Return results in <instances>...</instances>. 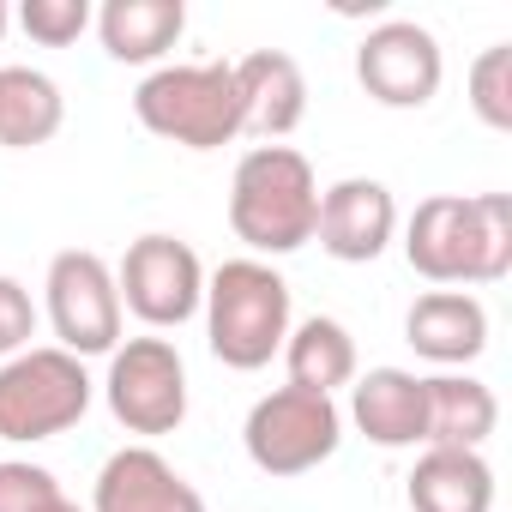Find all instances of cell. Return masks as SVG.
Listing matches in <instances>:
<instances>
[{
	"label": "cell",
	"instance_id": "cell-19",
	"mask_svg": "<svg viewBox=\"0 0 512 512\" xmlns=\"http://www.w3.org/2000/svg\"><path fill=\"white\" fill-rule=\"evenodd\" d=\"M67 121V97L43 67H0V145L31 151L49 145Z\"/></svg>",
	"mask_w": 512,
	"mask_h": 512
},
{
	"label": "cell",
	"instance_id": "cell-17",
	"mask_svg": "<svg viewBox=\"0 0 512 512\" xmlns=\"http://www.w3.org/2000/svg\"><path fill=\"white\" fill-rule=\"evenodd\" d=\"M187 31V7L181 0H109L97 13V37L115 61L127 67H145V61H163Z\"/></svg>",
	"mask_w": 512,
	"mask_h": 512
},
{
	"label": "cell",
	"instance_id": "cell-10",
	"mask_svg": "<svg viewBox=\"0 0 512 512\" xmlns=\"http://www.w3.org/2000/svg\"><path fill=\"white\" fill-rule=\"evenodd\" d=\"M356 79L380 109H422L446 79L440 37L416 19H380L356 49Z\"/></svg>",
	"mask_w": 512,
	"mask_h": 512
},
{
	"label": "cell",
	"instance_id": "cell-4",
	"mask_svg": "<svg viewBox=\"0 0 512 512\" xmlns=\"http://www.w3.org/2000/svg\"><path fill=\"white\" fill-rule=\"evenodd\" d=\"M133 115L145 133L181 145V151H217L241 139V91L235 61H193V67H157L133 91Z\"/></svg>",
	"mask_w": 512,
	"mask_h": 512
},
{
	"label": "cell",
	"instance_id": "cell-24",
	"mask_svg": "<svg viewBox=\"0 0 512 512\" xmlns=\"http://www.w3.org/2000/svg\"><path fill=\"white\" fill-rule=\"evenodd\" d=\"M37 338V302L19 278L0 272V362H13L19 350H31Z\"/></svg>",
	"mask_w": 512,
	"mask_h": 512
},
{
	"label": "cell",
	"instance_id": "cell-15",
	"mask_svg": "<svg viewBox=\"0 0 512 512\" xmlns=\"http://www.w3.org/2000/svg\"><path fill=\"white\" fill-rule=\"evenodd\" d=\"M404 338L422 362H440V368H464L488 350V308L470 296V290H428L410 302L404 314Z\"/></svg>",
	"mask_w": 512,
	"mask_h": 512
},
{
	"label": "cell",
	"instance_id": "cell-25",
	"mask_svg": "<svg viewBox=\"0 0 512 512\" xmlns=\"http://www.w3.org/2000/svg\"><path fill=\"white\" fill-rule=\"evenodd\" d=\"M43 512H79V506H73V500H67V494H55V500H49V506H43Z\"/></svg>",
	"mask_w": 512,
	"mask_h": 512
},
{
	"label": "cell",
	"instance_id": "cell-26",
	"mask_svg": "<svg viewBox=\"0 0 512 512\" xmlns=\"http://www.w3.org/2000/svg\"><path fill=\"white\" fill-rule=\"evenodd\" d=\"M7 25H13V7H7V0H0V37H7Z\"/></svg>",
	"mask_w": 512,
	"mask_h": 512
},
{
	"label": "cell",
	"instance_id": "cell-18",
	"mask_svg": "<svg viewBox=\"0 0 512 512\" xmlns=\"http://www.w3.org/2000/svg\"><path fill=\"white\" fill-rule=\"evenodd\" d=\"M428 446H452V452H482V440L500 422L494 392L476 374H428Z\"/></svg>",
	"mask_w": 512,
	"mask_h": 512
},
{
	"label": "cell",
	"instance_id": "cell-23",
	"mask_svg": "<svg viewBox=\"0 0 512 512\" xmlns=\"http://www.w3.org/2000/svg\"><path fill=\"white\" fill-rule=\"evenodd\" d=\"M61 494L55 470L25 464V458H0V512H43Z\"/></svg>",
	"mask_w": 512,
	"mask_h": 512
},
{
	"label": "cell",
	"instance_id": "cell-14",
	"mask_svg": "<svg viewBox=\"0 0 512 512\" xmlns=\"http://www.w3.org/2000/svg\"><path fill=\"white\" fill-rule=\"evenodd\" d=\"M350 422L374 446H386V452L428 446V392H422V374H410V368H368L350 386Z\"/></svg>",
	"mask_w": 512,
	"mask_h": 512
},
{
	"label": "cell",
	"instance_id": "cell-11",
	"mask_svg": "<svg viewBox=\"0 0 512 512\" xmlns=\"http://www.w3.org/2000/svg\"><path fill=\"white\" fill-rule=\"evenodd\" d=\"M320 247L344 266H368L392 247L398 235V199L386 181H368V175H350V181H332L320 193V223H314Z\"/></svg>",
	"mask_w": 512,
	"mask_h": 512
},
{
	"label": "cell",
	"instance_id": "cell-6",
	"mask_svg": "<svg viewBox=\"0 0 512 512\" xmlns=\"http://www.w3.org/2000/svg\"><path fill=\"white\" fill-rule=\"evenodd\" d=\"M241 446H247L253 470H266V476H308L344 446V410L326 392L278 386L247 410Z\"/></svg>",
	"mask_w": 512,
	"mask_h": 512
},
{
	"label": "cell",
	"instance_id": "cell-16",
	"mask_svg": "<svg viewBox=\"0 0 512 512\" xmlns=\"http://www.w3.org/2000/svg\"><path fill=\"white\" fill-rule=\"evenodd\" d=\"M410 512H494V470L482 452L422 446L410 470Z\"/></svg>",
	"mask_w": 512,
	"mask_h": 512
},
{
	"label": "cell",
	"instance_id": "cell-12",
	"mask_svg": "<svg viewBox=\"0 0 512 512\" xmlns=\"http://www.w3.org/2000/svg\"><path fill=\"white\" fill-rule=\"evenodd\" d=\"M91 512H205V500L157 446H121L97 470Z\"/></svg>",
	"mask_w": 512,
	"mask_h": 512
},
{
	"label": "cell",
	"instance_id": "cell-5",
	"mask_svg": "<svg viewBox=\"0 0 512 512\" xmlns=\"http://www.w3.org/2000/svg\"><path fill=\"white\" fill-rule=\"evenodd\" d=\"M91 374L79 356H67L61 344L43 350H19L13 362H0V440H55L73 422H85L91 410Z\"/></svg>",
	"mask_w": 512,
	"mask_h": 512
},
{
	"label": "cell",
	"instance_id": "cell-9",
	"mask_svg": "<svg viewBox=\"0 0 512 512\" xmlns=\"http://www.w3.org/2000/svg\"><path fill=\"white\" fill-rule=\"evenodd\" d=\"M115 290H121V308L139 314L151 332H169V326H187L205 302V266L199 253L181 241V235H139L127 247V260L115 272Z\"/></svg>",
	"mask_w": 512,
	"mask_h": 512
},
{
	"label": "cell",
	"instance_id": "cell-21",
	"mask_svg": "<svg viewBox=\"0 0 512 512\" xmlns=\"http://www.w3.org/2000/svg\"><path fill=\"white\" fill-rule=\"evenodd\" d=\"M470 109L482 127L512 133V43H494L470 61Z\"/></svg>",
	"mask_w": 512,
	"mask_h": 512
},
{
	"label": "cell",
	"instance_id": "cell-1",
	"mask_svg": "<svg viewBox=\"0 0 512 512\" xmlns=\"http://www.w3.org/2000/svg\"><path fill=\"white\" fill-rule=\"evenodd\" d=\"M404 260L416 278L464 290L512 272V193H434L404 223Z\"/></svg>",
	"mask_w": 512,
	"mask_h": 512
},
{
	"label": "cell",
	"instance_id": "cell-8",
	"mask_svg": "<svg viewBox=\"0 0 512 512\" xmlns=\"http://www.w3.org/2000/svg\"><path fill=\"white\" fill-rule=\"evenodd\" d=\"M49 326L61 338L67 356H109L121 344V290H115V272L103 253L91 247H67L49 260Z\"/></svg>",
	"mask_w": 512,
	"mask_h": 512
},
{
	"label": "cell",
	"instance_id": "cell-20",
	"mask_svg": "<svg viewBox=\"0 0 512 512\" xmlns=\"http://www.w3.org/2000/svg\"><path fill=\"white\" fill-rule=\"evenodd\" d=\"M278 356L290 368V386H302V392H326L332 398L338 386L356 380V338L332 314H308L302 326H290V338H284Z\"/></svg>",
	"mask_w": 512,
	"mask_h": 512
},
{
	"label": "cell",
	"instance_id": "cell-22",
	"mask_svg": "<svg viewBox=\"0 0 512 512\" xmlns=\"http://www.w3.org/2000/svg\"><path fill=\"white\" fill-rule=\"evenodd\" d=\"M91 19H97V13H91V0H25V7H19L25 37L43 43V49H67V43H79Z\"/></svg>",
	"mask_w": 512,
	"mask_h": 512
},
{
	"label": "cell",
	"instance_id": "cell-13",
	"mask_svg": "<svg viewBox=\"0 0 512 512\" xmlns=\"http://www.w3.org/2000/svg\"><path fill=\"white\" fill-rule=\"evenodd\" d=\"M235 91H241V133L253 139H290L308 115V79L296 67V55L284 49H253L235 61Z\"/></svg>",
	"mask_w": 512,
	"mask_h": 512
},
{
	"label": "cell",
	"instance_id": "cell-2",
	"mask_svg": "<svg viewBox=\"0 0 512 512\" xmlns=\"http://www.w3.org/2000/svg\"><path fill=\"white\" fill-rule=\"evenodd\" d=\"M314 223H320V181H314V163L296 151V145H253L235 175H229V229L235 241L260 253H296L314 241Z\"/></svg>",
	"mask_w": 512,
	"mask_h": 512
},
{
	"label": "cell",
	"instance_id": "cell-3",
	"mask_svg": "<svg viewBox=\"0 0 512 512\" xmlns=\"http://www.w3.org/2000/svg\"><path fill=\"white\" fill-rule=\"evenodd\" d=\"M205 344L223 368L235 374H253L266 368L284 338H290V284L266 266V260H223L211 278H205Z\"/></svg>",
	"mask_w": 512,
	"mask_h": 512
},
{
	"label": "cell",
	"instance_id": "cell-7",
	"mask_svg": "<svg viewBox=\"0 0 512 512\" xmlns=\"http://www.w3.org/2000/svg\"><path fill=\"white\" fill-rule=\"evenodd\" d=\"M109 416L127 434H175L187 422V362L169 338H127L109 350Z\"/></svg>",
	"mask_w": 512,
	"mask_h": 512
}]
</instances>
